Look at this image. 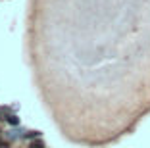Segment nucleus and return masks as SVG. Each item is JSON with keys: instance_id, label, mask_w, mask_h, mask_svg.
I'll return each instance as SVG.
<instances>
[{"instance_id": "f03ea898", "label": "nucleus", "mask_w": 150, "mask_h": 148, "mask_svg": "<svg viewBox=\"0 0 150 148\" xmlns=\"http://www.w3.org/2000/svg\"><path fill=\"white\" fill-rule=\"evenodd\" d=\"M40 135H42L40 131H29V133H25L27 139H40Z\"/></svg>"}, {"instance_id": "f257e3e1", "label": "nucleus", "mask_w": 150, "mask_h": 148, "mask_svg": "<svg viewBox=\"0 0 150 148\" xmlns=\"http://www.w3.org/2000/svg\"><path fill=\"white\" fill-rule=\"evenodd\" d=\"M29 148H46V146H44V142H42V140H40V139H33L31 140V144H29Z\"/></svg>"}]
</instances>
